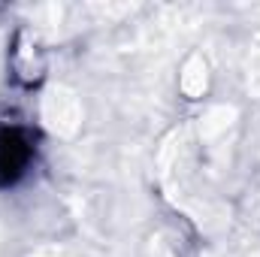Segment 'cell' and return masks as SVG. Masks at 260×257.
Listing matches in <instances>:
<instances>
[{
    "instance_id": "277c9868",
    "label": "cell",
    "mask_w": 260,
    "mask_h": 257,
    "mask_svg": "<svg viewBox=\"0 0 260 257\" xmlns=\"http://www.w3.org/2000/svg\"><path fill=\"white\" fill-rule=\"evenodd\" d=\"M248 88L251 91H260V37L248 55Z\"/></svg>"
},
{
    "instance_id": "7a4b0ae2",
    "label": "cell",
    "mask_w": 260,
    "mask_h": 257,
    "mask_svg": "<svg viewBox=\"0 0 260 257\" xmlns=\"http://www.w3.org/2000/svg\"><path fill=\"white\" fill-rule=\"evenodd\" d=\"M236 124V106H212L203 118H200V139L203 142H218L221 136H227V130Z\"/></svg>"
},
{
    "instance_id": "6da1fadb",
    "label": "cell",
    "mask_w": 260,
    "mask_h": 257,
    "mask_svg": "<svg viewBox=\"0 0 260 257\" xmlns=\"http://www.w3.org/2000/svg\"><path fill=\"white\" fill-rule=\"evenodd\" d=\"M40 115H43V124L55 136H73L82 127L85 109H82V100H79L76 91H70L67 85H52L43 94Z\"/></svg>"
},
{
    "instance_id": "3957f363",
    "label": "cell",
    "mask_w": 260,
    "mask_h": 257,
    "mask_svg": "<svg viewBox=\"0 0 260 257\" xmlns=\"http://www.w3.org/2000/svg\"><path fill=\"white\" fill-rule=\"evenodd\" d=\"M179 88H182V94L191 97V100H197V97L206 94V88H209V64H206L203 55H191V58L182 64Z\"/></svg>"
}]
</instances>
